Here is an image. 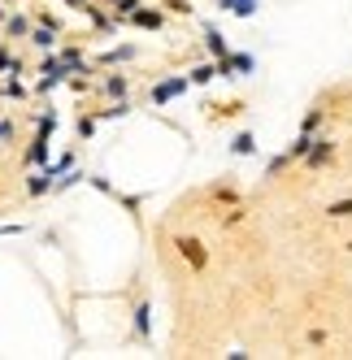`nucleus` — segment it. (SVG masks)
I'll return each instance as SVG.
<instances>
[{"mask_svg":"<svg viewBox=\"0 0 352 360\" xmlns=\"http://www.w3.org/2000/svg\"><path fill=\"white\" fill-rule=\"evenodd\" d=\"M0 83H5V74H0Z\"/></svg>","mask_w":352,"mask_h":360,"instance_id":"nucleus-35","label":"nucleus"},{"mask_svg":"<svg viewBox=\"0 0 352 360\" xmlns=\"http://www.w3.org/2000/svg\"><path fill=\"white\" fill-rule=\"evenodd\" d=\"M5 22H9V9H5V5H0V27H5Z\"/></svg>","mask_w":352,"mask_h":360,"instance_id":"nucleus-33","label":"nucleus"},{"mask_svg":"<svg viewBox=\"0 0 352 360\" xmlns=\"http://www.w3.org/2000/svg\"><path fill=\"white\" fill-rule=\"evenodd\" d=\"M35 22H44V27H53V31H61V18H57V13H48V9H39Z\"/></svg>","mask_w":352,"mask_h":360,"instance_id":"nucleus-29","label":"nucleus"},{"mask_svg":"<svg viewBox=\"0 0 352 360\" xmlns=\"http://www.w3.org/2000/svg\"><path fill=\"white\" fill-rule=\"evenodd\" d=\"M13 135H18V122H9V117H5V122H0V143H9Z\"/></svg>","mask_w":352,"mask_h":360,"instance_id":"nucleus-30","label":"nucleus"},{"mask_svg":"<svg viewBox=\"0 0 352 360\" xmlns=\"http://www.w3.org/2000/svg\"><path fill=\"white\" fill-rule=\"evenodd\" d=\"M213 109H218L213 117H239L244 113V100H226V105H213Z\"/></svg>","mask_w":352,"mask_h":360,"instance_id":"nucleus-26","label":"nucleus"},{"mask_svg":"<svg viewBox=\"0 0 352 360\" xmlns=\"http://www.w3.org/2000/svg\"><path fill=\"white\" fill-rule=\"evenodd\" d=\"M148 317H153V308H148V300H139L135 304V339H153V330H148Z\"/></svg>","mask_w":352,"mask_h":360,"instance_id":"nucleus-12","label":"nucleus"},{"mask_svg":"<svg viewBox=\"0 0 352 360\" xmlns=\"http://www.w3.org/2000/svg\"><path fill=\"white\" fill-rule=\"evenodd\" d=\"M105 5H109V13H113L118 22H131V18L144 9V0H105Z\"/></svg>","mask_w":352,"mask_h":360,"instance_id":"nucleus-11","label":"nucleus"},{"mask_svg":"<svg viewBox=\"0 0 352 360\" xmlns=\"http://www.w3.org/2000/svg\"><path fill=\"white\" fill-rule=\"evenodd\" d=\"M331 157H335V143L326 139V135H318V139H313V148H309V157H305V169H322Z\"/></svg>","mask_w":352,"mask_h":360,"instance_id":"nucleus-4","label":"nucleus"},{"mask_svg":"<svg viewBox=\"0 0 352 360\" xmlns=\"http://www.w3.org/2000/svg\"><path fill=\"white\" fill-rule=\"evenodd\" d=\"M61 5H65V9H74V13H87L96 0H61Z\"/></svg>","mask_w":352,"mask_h":360,"instance_id":"nucleus-31","label":"nucleus"},{"mask_svg":"<svg viewBox=\"0 0 352 360\" xmlns=\"http://www.w3.org/2000/svg\"><path fill=\"white\" fill-rule=\"evenodd\" d=\"M31 31H35V18H27V13H9V22H5V39H31Z\"/></svg>","mask_w":352,"mask_h":360,"instance_id":"nucleus-5","label":"nucleus"},{"mask_svg":"<svg viewBox=\"0 0 352 360\" xmlns=\"http://www.w3.org/2000/svg\"><path fill=\"white\" fill-rule=\"evenodd\" d=\"M231 152H235V157H253V152H257V139L248 135V131H239V135L231 139Z\"/></svg>","mask_w":352,"mask_h":360,"instance_id":"nucleus-18","label":"nucleus"},{"mask_svg":"<svg viewBox=\"0 0 352 360\" xmlns=\"http://www.w3.org/2000/svg\"><path fill=\"white\" fill-rule=\"evenodd\" d=\"M344 248H348V252H352V239H348V243H344Z\"/></svg>","mask_w":352,"mask_h":360,"instance_id":"nucleus-34","label":"nucleus"},{"mask_svg":"<svg viewBox=\"0 0 352 360\" xmlns=\"http://www.w3.org/2000/svg\"><path fill=\"white\" fill-rule=\"evenodd\" d=\"M100 91H105L109 100H127V91H131V79H127V74H105V79H100Z\"/></svg>","mask_w":352,"mask_h":360,"instance_id":"nucleus-7","label":"nucleus"},{"mask_svg":"<svg viewBox=\"0 0 352 360\" xmlns=\"http://www.w3.org/2000/svg\"><path fill=\"white\" fill-rule=\"evenodd\" d=\"M313 139H318V135H305V131H300L296 143L287 148V152H291V161H305V157H309V148H313Z\"/></svg>","mask_w":352,"mask_h":360,"instance_id":"nucleus-20","label":"nucleus"},{"mask_svg":"<svg viewBox=\"0 0 352 360\" xmlns=\"http://www.w3.org/2000/svg\"><path fill=\"white\" fill-rule=\"evenodd\" d=\"M322 117H326V109H318V105H313V109L305 113V122H300V131H305V135H313L318 126H322Z\"/></svg>","mask_w":352,"mask_h":360,"instance_id":"nucleus-21","label":"nucleus"},{"mask_svg":"<svg viewBox=\"0 0 352 360\" xmlns=\"http://www.w3.org/2000/svg\"><path fill=\"white\" fill-rule=\"evenodd\" d=\"M57 44H61V31H53V27H44V22H35L31 48H39V53H57Z\"/></svg>","mask_w":352,"mask_h":360,"instance_id":"nucleus-6","label":"nucleus"},{"mask_svg":"<svg viewBox=\"0 0 352 360\" xmlns=\"http://www.w3.org/2000/svg\"><path fill=\"white\" fill-rule=\"evenodd\" d=\"M205 48H209V57H213V61H222V57H231V48H226L222 31H209V35H205Z\"/></svg>","mask_w":352,"mask_h":360,"instance_id":"nucleus-17","label":"nucleus"},{"mask_svg":"<svg viewBox=\"0 0 352 360\" xmlns=\"http://www.w3.org/2000/svg\"><path fill=\"white\" fill-rule=\"evenodd\" d=\"M222 13H235V18H253L257 13V0H218Z\"/></svg>","mask_w":352,"mask_h":360,"instance_id":"nucleus-13","label":"nucleus"},{"mask_svg":"<svg viewBox=\"0 0 352 360\" xmlns=\"http://www.w3.org/2000/svg\"><path fill=\"white\" fill-rule=\"evenodd\" d=\"M326 217H331V221H348L352 217V195L348 200H331V204H326Z\"/></svg>","mask_w":352,"mask_h":360,"instance_id":"nucleus-19","label":"nucleus"},{"mask_svg":"<svg viewBox=\"0 0 352 360\" xmlns=\"http://www.w3.org/2000/svg\"><path fill=\"white\" fill-rule=\"evenodd\" d=\"M135 57V44H118V48H109L105 57H100L96 65H122V61H131Z\"/></svg>","mask_w":352,"mask_h":360,"instance_id":"nucleus-15","label":"nucleus"},{"mask_svg":"<svg viewBox=\"0 0 352 360\" xmlns=\"http://www.w3.org/2000/svg\"><path fill=\"white\" fill-rule=\"evenodd\" d=\"M87 183H92L96 191H105V195H113V187H109V178H100V174H92V178H87Z\"/></svg>","mask_w":352,"mask_h":360,"instance_id":"nucleus-32","label":"nucleus"},{"mask_svg":"<svg viewBox=\"0 0 352 360\" xmlns=\"http://www.w3.org/2000/svg\"><path fill=\"white\" fill-rule=\"evenodd\" d=\"M100 117H127L131 113V100H109V109H96Z\"/></svg>","mask_w":352,"mask_h":360,"instance_id":"nucleus-22","label":"nucleus"},{"mask_svg":"<svg viewBox=\"0 0 352 360\" xmlns=\"http://www.w3.org/2000/svg\"><path fill=\"white\" fill-rule=\"evenodd\" d=\"M231 61H235V74H239V79H244V74H253V70H257V61L248 57V53H231Z\"/></svg>","mask_w":352,"mask_h":360,"instance_id":"nucleus-23","label":"nucleus"},{"mask_svg":"<svg viewBox=\"0 0 352 360\" xmlns=\"http://www.w3.org/2000/svg\"><path fill=\"white\" fill-rule=\"evenodd\" d=\"M131 27H139V31H161V27H165V9H161V5H144V9L131 18Z\"/></svg>","mask_w":352,"mask_h":360,"instance_id":"nucleus-3","label":"nucleus"},{"mask_svg":"<svg viewBox=\"0 0 352 360\" xmlns=\"http://www.w3.org/2000/svg\"><path fill=\"white\" fill-rule=\"evenodd\" d=\"M53 183H57V178L48 174V169H35V174H27V195H31V200H39V195L53 191Z\"/></svg>","mask_w":352,"mask_h":360,"instance_id":"nucleus-8","label":"nucleus"},{"mask_svg":"<svg viewBox=\"0 0 352 360\" xmlns=\"http://www.w3.org/2000/svg\"><path fill=\"white\" fill-rule=\"evenodd\" d=\"M174 252H179V261H183L191 274H205V269H209V248L200 243L196 235H174Z\"/></svg>","mask_w":352,"mask_h":360,"instance_id":"nucleus-1","label":"nucleus"},{"mask_svg":"<svg viewBox=\"0 0 352 360\" xmlns=\"http://www.w3.org/2000/svg\"><path fill=\"white\" fill-rule=\"evenodd\" d=\"M191 87V79H187V74H179V79H165V83H157L153 87V105H170V100L174 96H183Z\"/></svg>","mask_w":352,"mask_h":360,"instance_id":"nucleus-2","label":"nucleus"},{"mask_svg":"<svg viewBox=\"0 0 352 360\" xmlns=\"http://www.w3.org/2000/svg\"><path fill=\"white\" fill-rule=\"evenodd\" d=\"M96 122H100V113H83L79 117V139H92L96 135Z\"/></svg>","mask_w":352,"mask_h":360,"instance_id":"nucleus-25","label":"nucleus"},{"mask_svg":"<svg viewBox=\"0 0 352 360\" xmlns=\"http://www.w3.org/2000/svg\"><path fill=\"white\" fill-rule=\"evenodd\" d=\"M57 131V113H39L35 117V135H53Z\"/></svg>","mask_w":352,"mask_h":360,"instance_id":"nucleus-24","label":"nucleus"},{"mask_svg":"<svg viewBox=\"0 0 352 360\" xmlns=\"http://www.w3.org/2000/svg\"><path fill=\"white\" fill-rule=\"evenodd\" d=\"M187 79H191V87H205V83L222 79V74H218V61H200V65H191V74H187Z\"/></svg>","mask_w":352,"mask_h":360,"instance_id":"nucleus-10","label":"nucleus"},{"mask_svg":"<svg viewBox=\"0 0 352 360\" xmlns=\"http://www.w3.org/2000/svg\"><path fill=\"white\" fill-rule=\"evenodd\" d=\"M287 165H291V152H283V157H274V161H270V169H265V174H270V178H279V174H283V169H287Z\"/></svg>","mask_w":352,"mask_h":360,"instance_id":"nucleus-28","label":"nucleus"},{"mask_svg":"<svg viewBox=\"0 0 352 360\" xmlns=\"http://www.w3.org/2000/svg\"><path fill=\"white\" fill-rule=\"evenodd\" d=\"M161 5L170 13H179V18H191V0H161Z\"/></svg>","mask_w":352,"mask_h":360,"instance_id":"nucleus-27","label":"nucleus"},{"mask_svg":"<svg viewBox=\"0 0 352 360\" xmlns=\"http://www.w3.org/2000/svg\"><path fill=\"white\" fill-rule=\"evenodd\" d=\"M22 165H48V135H35L22 152Z\"/></svg>","mask_w":352,"mask_h":360,"instance_id":"nucleus-9","label":"nucleus"},{"mask_svg":"<svg viewBox=\"0 0 352 360\" xmlns=\"http://www.w3.org/2000/svg\"><path fill=\"white\" fill-rule=\"evenodd\" d=\"M0 96H5V100H27L31 91L22 87V79H18V74H5V83H0Z\"/></svg>","mask_w":352,"mask_h":360,"instance_id":"nucleus-16","label":"nucleus"},{"mask_svg":"<svg viewBox=\"0 0 352 360\" xmlns=\"http://www.w3.org/2000/svg\"><path fill=\"white\" fill-rule=\"evenodd\" d=\"M0 74H22V57H13V39L0 44Z\"/></svg>","mask_w":352,"mask_h":360,"instance_id":"nucleus-14","label":"nucleus"}]
</instances>
